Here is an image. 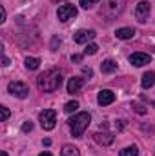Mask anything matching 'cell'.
I'll list each match as a JSON object with an SVG mask.
<instances>
[{
    "label": "cell",
    "instance_id": "cell-1",
    "mask_svg": "<svg viewBox=\"0 0 155 156\" xmlns=\"http://www.w3.org/2000/svg\"><path fill=\"white\" fill-rule=\"evenodd\" d=\"M60 83H62V75H60V71H57V69H49V71L42 73V75L37 78V85H39L40 91H44V93H53V91H57V89L60 87Z\"/></svg>",
    "mask_w": 155,
    "mask_h": 156
},
{
    "label": "cell",
    "instance_id": "cell-2",
    "mask_svg": "<svg viewBox=\"0 0 155 156\" xmlns=\"http://www.w3.org/2000/svg\"><path fill=\"white\" fill-rule=\"evenodd\" d=\"M124 0H102L100 5V16L106 20H115L117 16L124 11Z\"/></svg>",
    "mask_w": 155,
    "mask_h": 156
},
{
    "label": "cell",
    "instance_id": "cell-3",
    "mask_svg": "<svg viewBox=\"0 0 155 156\" xmlns=\"http://www.w3.org/2000/svg\"><path fill=\"white\" fill-rule=\"evenodd\" d=\"M89 122H91L89 113H78V115H75L73 118H70L68 123H70L71 134H73L75 138H82V134H84V131L88 129Z\"/></svg>",
    "mask_w": 155,
    "mask_h": 156
},
{
    "label": "cell",
    "instance_id": "cell-4",
    "mask_svg": "<svg viewBox=\"0 0 155 156\" xmlns=\"http://www.w3.org/2000/svg\"><path fill=\"white\" fill-rule=\"evenodd\" d=\"M39 120L44 131H51V129H55V123H57V113L53 109H44L39 115Z\"/></svg>",
    "mask_w": 155,
    "mask_h": 156
},
{
    "label": "cell",
    "instance_id": "cell-5",
    "mask_svg": "<svg viewBox=\"0 0 155 156\" xmlns=\"http://www.w3.org/2000/svg\"><path fill=\"white\" fill-rule=\"evenodd\" d=\"M57 16H59V20H60V22H68V20H71V18H75V16H77V7H75V5H71V4H64V5H60V7H59Z\"/></svg>",
    "mask_w": 155,
    "mask_h": 156
},
{
    "label": "cell",
    "instance_id": "cell-6",
    "mask_svg": "<svg viewBox=\"0 0 155 156\" xmlns=\"http://www.w3.org/2000/svg\"><path fill=\"white\" fill-rule=\"evenodd\" d=\"M7 91H9L13 96H17V98H26V96L29 94V87H28L26 83H22V82H9Z\"/></svg>",
    "mask_w": 155,
    "mask_h": 156
},
{
    "label": "cell",
    "instance_id": "cell-7",
    "mask_svg": "<svg viewBox=\"0 0 155 156\" xmlns=\"http://www.w3.org/2000/svg\"><path fill=\"white\" fill-rule=\"evenodd\" d=\"M150 11H152L150 2L142 0V2H139V4L135 5V18H137L139 22H146V20L150 18Z\"/></svg>",
    "mask_w": 155,
    "mask_h": 156
},
{
    "label": "cell",
    "instance_id": "cell-8",
    "mask_svg": "<svg viewBox=\"0 0 155 156\" xmlns=\"http://www.w3.org/2000/svg\"><path fill=\"white\" fill-rule=\"evenodd\" d=\"M150 62H152V56L146 55V53H133L130 56V64H133L135 67H142V66H146Z\"/></svg>",
    "mask_w": 155,
    "mask_h": 156
},
{
    "label": "cell",
    "instance_id": "cell-9",
    "mask_svg": "<svg viewBox=\"0 0 155 156\" xmlns=\"http://www.w3.org/2000/svg\"><path fill=\"white\" fill-rule=\"evenodd\" d=\"M97 37V33L93 31V29H80L75 33V42L77 44H88L89 40H93Z\"/></svg>",
    "mask_w": 155,
    "mask_h": 156
},
{
    "label": "cell",
    "instance_id": "cell-10",
    "mask_svg": "<svg viewBox=\"0 0 155 156\" xmlns=\"http://www.w3.org/2000/svg\"><path fill=\"white\" fill-rule=\"evenodd\" d=\"M97 102H99V105H110L115 102V93L110 89H102L97 96Z\"/></svg>",
    "mask_w": 155,
    "mask_h": 156
},
{
    "label": "cell",
    "instance_id": "cell-11",
    "mask_svg": "<svg viewBox=\"0 0 155 156\" xmlns=\"http://www.w3.org/2000/svg\"><path fill=\"white\" fill-rule=\"evenodd\" d=\"M93 140L97 144H100V145H112L113 140H115V136L112 133H95L93 134Z\"/></svg>",
    "mask_w": 155,
    "mask_h": 156
},
{
    "label": "cell",
    "instance_id": "cell-12",
    "mask_svg": "<svg viewBox=\"0 0 155 156\" xmlns=\"http://www.w3.org/2000/svg\"><path fill=\"white\" fill-rule=\"evenodd\" d=\"M82 85H84V78H78V76L70 78V82H68V93H70V94L78 93Z\"/></svg>",
    "mask_w": 155,
    "mask_h": 156
},
{
    "label": "cell",
    "instance_id": "cell-13",
    "mask_svg": "<svg viewBox=\"0 0 155 156\" xmlns=\"http://www.w3.org/2000/svg\"><path fill=\"white\" fill-rule=\"evenodd\" d=\"M115 37L119 40H130L135 37V29L133 27H120L115 31Z\"/></svg>",
    "mask_w": 155,
    "mask_h": 156
},
{
    "label": "cell",
    "instance_id": "cell-14",
    "mask_svg": "<svg viewBox=\"0 0 155 156\" xmlns=\"http://www.w3.org/2000/svg\"><path fill=\"white\" fill-rule=\"evenodd\" d=\"M141 85H142L144 89H150V87H153V85H155V73H153V71H148L146 75H142Z\"/></svg>",
    "mask_w": 155,
    "mask_h": 156
},
{
    "label": "cell",
    "instance_id": "cell-15",
    "mask_svg": "<svg viewBox=\"0 0 155 156\" xmlns=\"http://www.w3.org/2000/svg\"><path fill=\"white\" fill-rule=\"evenodd\" d=\"M117 69V64L113 60H104L102 64H100V71L104 73V75H110V73H113Z\"/></svg>",
    "mask_w": 155,
    "mask_h": 156
},
{
    "label": "cell",
    "instance_id": "cell-16",
    "mask_svg": "<svg viewBox=\"0 0 155 156\" xmlns=\"http://www.w3.org/2000/svg\"><path fill=\"white\" fill-rule=\"evenodd\" d=\"M24 64H26V69H29V71H35V69H39V66H40V58H35V56H28Z\"/></svg>",
    "mask_w": 155,
    "mask_h": 156
},
{
    "label": "cell",
    "instance_id": "cell-17",
    "mask_svg": "<svg viewBox=\"0 0 155 156\" xmlns=\"http://www.w3.org/2000/svg\"><path fill=\"white\" fill-rule=\"evenodd\" d=\"M60 156H80V154H78L77 147H73V145H64L62 151H60Z\"/></svg>",
    "mask_w": 155,
    "mask_h": 156
},
{
    "label": "cell",
    "instance_id": "cell-18",
    "mask_svg": "<svg viewBox=\"0 0 155 156\" xmlns=\"http://www.w3.org/2000/svg\"><path fill=\"white\" fill-rule=\"evenodd\" d=\"M139 154V147L137 145H130V147H126V149H122L119 156H137Z\"/></svg>",
    "mask_w": 155,
    "mask_h": 156
},
{
    "label": "cell",
    "instance_id": "cell-19",
    "mask_svg": "<svg viewBox=\"0 0 155 156\" xmlns=\"http://www.w3.org/2000/svg\"><path fill=\"white\" fill-rule=\"evenodd\" d=\"M99 2H100V0H78V4H80L84 9H91V7L97 5Z\"/></svg>",
    "mask_w": 155,
    "mask_h": 156
},
{
    "label": "cell",
    "instance_id": "cell-20",
    "mask_svg": "<svg viewBox=\"0 0 155 156\" xmlns=\"http://www.w3.org/2000/svg\"><path fill=\"white\" fill-rule=\"evenodd\" d=\"M77 109H78V102H77V100L68 102V104L64 105V111H66V113H73V111H77Z\"/></svg>",
    "mask_w": 155,
    "mask_h": 156
},
{
    "label": "cell",
    "instance_id": "cell-21",
    "mask_svg": "<svg viewBox=\"0 0 155 156\" xmlns=\"http://www.w3.org/2000/svg\"><path fill=\"white\" fill-rule=\"evenodd\" d=\"M99 51V45L97 44H88L86 49H84V55H95Z\"/></svg>",
    "mask_w": 155,
    "mask_h": 156
},
{
    "label": "cell",
    "instance_id": "cell-22",
    "mask_svg": "<svg viewBox=\"0 0 155 156\" xmlns=\"http://www.w3.org/2000/svg\"><path fill=\"white\" fill-rule=\"evenodd\" d=\"M131 107H133L139 115H144V113H146V107H144V105H141L139 102H133V104H131Z\"/></svg>",
    "mask_w": 155,
    "mask_h": 156
},
{
    "label": "cell",
    "instance_id": "cell-23",
    "mask_svg": "<svg viewBox=\"0 0 155 156\" xmlns=\"http://www.w3.org/2000/svg\"><path fill=\"white\" fill-rule=\"evenodd\" d=\"M0 111H2V122H6V120L9 118V109H7L6 105H2V107H0Z\"/></svg>",
    "mask_w": 155,
    "mask_h": 156
},
{
    "label": "cell",
    "instance_id": "cell-24",
    "mask_svg": "<svg viewBox=\"0 0 155 156\" xmlns=\"http://www.w3.org/2000/svg\"><path fill=\"white\" fill-rule=\"evenodd\" d=\"M31 129H33V123H31V122H24V123H22V131H24V133H29Z\"/></svg>",
    "mask_w": 155,
    "mask_h": 156
},
{
    "label": "cell",
    "instance_id": "cell-25",
    "mask_svg": "<svg viewBox=\"0 0 155 156\" xmlns=\"http://www.w3.org/2000/svg\"><path fill=\"white\" fill-rule=\"evenodd\" d=\"M4 22H6V9L0 7V24H4Z\"/></svg>",
    "mask_w": 155,
    "mask_h": 156
},
{
    "label": "cell",
    "instance_id": "cell-26",
    "mask_svg": "<svg viewBox=\"0 0 155 156\" xmlns=\"http://www.w3.org/2000/svg\"><path fill=\"white\" fill-rule=\"evenodd\" d=\"M82 73H84V75H88V76H93V71H91L89 67H82Z\"/></svg>",
    "mask_w": 155,
    "mask_h": 156
},
{
    "label": "cell",
    "instance_id": "cell-27",
    "mask_svg": "<svg viewBox=\"0 0 155 156\" xmlns=\"http://www.w3.org/2000/svg\"><path fill=\"white\" fill-rule=\"evenodd\" d=\"M2 66H4V67H7V66H9V58H7L6 55L2 56Z\"/></svg>",
    "mask_w": 155,
    "mask_h": 156
},
{
    "label": "cell",
    "instance_id": "cell-28",
    "mask_svg": "<svg viewBox=\"0 0 155 156\" xmlns=\"http://www.w3.org/2000/svg\"><path fill=\"white\" fill-rule=\"evenodd\" d=\"M57 44L60 45V40H59V38H53V42H51V47L55 49V47H57Z\"/></svg>",
    "mask_w": 155,
    "mask_h": 156
},
{
    "label": "cell",
    "instance_id": "cell-29",
    "mask_svg": "<svg viewBox=\"0 0 155 156\" xmlns=\"http://www.w3.org/2000/svg\"><path fill=\"white\" fill-rule=\"evenodd\" d=\"M71 60H73V62H80V60H82V56H80V55H73V56H71Z\"/></svg>",
    "mask_w": 155,
    "mask_h": 156
},
{
    "label": "cell",
    "instance_id": "cell-30",
    "mask_svg": "<svg viewBox=\"0 0 155 156\" xmlns=\"http://www.w3.org/2000/svg\"><path fill=\"white\" fill-rule=\"evenodd\" d=\"M39 156H53V154H51V153H47V151H44V153H40Z\"/></svg>",
    "mask_w": 155,
    "mask_h": 156
},
{
    "label": "cell",
    "instance_id": "cell-31",
    "mask_svg": "<svg viewBox=\"0 0 155 156\" xmlns=\"http://www.w3.org/2000/svg\"><path fill=\"white\" fill-rule=\"evenodd\" d=\"M0 156H7V153H6V151H2V154Z\"/></svg>",
    "mask_w": 155,
    "mask_h": 156
},
{
    "label": "cell",
    "instance_id": "cell-32",
    "mask_svg": "<svg viewBox=\"0 0 155 156\" xmlns=\"http://www.w3.org/2000/svg\"><path fill=\"white\" fill-rule=\"evenodd\" d=\"M53 2H62V0H53Z\"/></svg>",
    "mask_w": 155,
    "mask_h": 156
}]
</instances>
